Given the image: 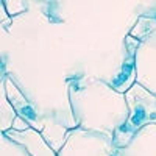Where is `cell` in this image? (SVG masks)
<instances>
[{
  "mask_svg": "<svg viewBox=\"0 0 156 156\" xmlns=\"http://www.w3.org/2000/svg\"><path fill=\"white\" fill-rule=\"evenodd\" d=\"M5 87H6V95H8V98H9V103L12 105L14 111L17 112V115L22 117V119H25L33 128L41 129V128H42L41 117L37 115V112H36L34 108L31 106V103L23 97V94L20 92V90L16 89V86L12 84V81L9 80V78H6Z\"/></svg>",
  "mask_w": 156,
  "mask_h": 156,
  "instance_id": "obj_2",
  "label": "cell"
},
{
  "mask_svg": "<svg viewBox=\"0 0 156 156\" xmlns=\"http://www.w3.org/2000/svg\"><path fill=\"white\" fill-rule=\"evenodd\" d=\"M2 5L3 8H6L9 16H16L27 9V0H3Z\"/></svg>",
  "mask_w": 156,
  "mask_h": 156,
  "instance_id": "obj_3",
  "label": "cell"
},
{
  "mask_svg": "<svg viewBox=\"0 0 156 156\" xmlns=\"http://www.w3.org/2000/svg\"><path fill=\"white\" fill-rule=\"evenodd\" d=\"M126 105L129 114L122 126L115 129L112 137L115 148H123L133 140L136 133L145 125H156V97L139 84H133L126 90Z\"/></svg>",
  "mask_w": 156,
  "mask_h": 156,
  "instance_id": "obj_1",
  "label": "cell"
}]
</instances>
